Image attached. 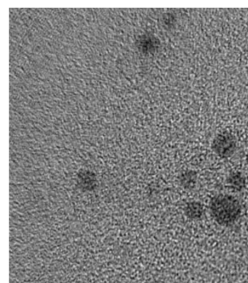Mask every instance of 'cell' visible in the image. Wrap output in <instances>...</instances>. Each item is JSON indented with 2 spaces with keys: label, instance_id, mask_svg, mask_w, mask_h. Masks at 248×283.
Returning <instances> with one entry per match:
<instances>
[{
  "label": "cell",
  "instance_id": "obj_1",
  "mask_svg": "<svg viewBox=\"0 0 248 283\" xmlns=\"http://www.w3.org/2000/svg\"><path fill=\"white\" fill-rule=\"evenodd\" d=\"M211 215L220 225H230L240 218L242 206L240 201L230 195H218L210 204Z\"/></svg>",
  "mask_w": 248,
  "mask_h": 283
},
{
  "label": "cell",
  "instance_id": "obj_2",
  "mask_svg": "<svg viewBox=\"0 0 248 283\" xmlns=\"http://www.w3.org/2000/svg\"><path fill=\"white\" fill-rule=\"evenodd\" d=\"M212 148L219 157H231L236 150V140L233 135L226 132L219 134L214 139Z\"/></svg>",
  "mask_w": 248,
  "mask_h": 283
},
{
  "label": "cell",
  "instance_id": "obj_3",
  "mask_svg": "<svg viewBox=\"0 0 248 283\" xmlns=\"http://www.w3.org/2000/svg\"><path fill=\"white\" fill-rule=\"evenodd\" d=\"M227 185L234 192H241L246 188V177L239 172H232L227 177Z\"/></svg>",
  "mask_w": 248,
  "mask_h": 283
},
{
  "label": "cell",
  "instance_id": "obj_4",
  "mask_svg": "<svg viewBox=\"0 0 248 283\" xmlns=\"http://www.w3.org/2000/svg\"><path fill=\"white\" fill-rule=\"evenodd\" d=\"M184 213L190 220H200L204 215V206L198 201H192L186 205Z\"/></svg>",
  "mask_w": 248,
  "mask_h": 283
},
{
  "label": "cell",
  "instance_id": "obj_5",
  "mask_svg": "<svg viewBox=\"0 0 248 283\" xmlns=\"http://www.w3.org/2000/svg\"><path fill=\"white\" fill-rule=\"evenodd\" d=\"M198 175L194 171L187 170L182 172L179 177V182L182 188L186 190H192L196 186Z\"/></svg>",
  "mask_w": 248,
  "mask_h": 283
}]
</instances>
